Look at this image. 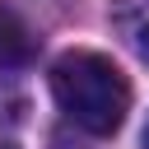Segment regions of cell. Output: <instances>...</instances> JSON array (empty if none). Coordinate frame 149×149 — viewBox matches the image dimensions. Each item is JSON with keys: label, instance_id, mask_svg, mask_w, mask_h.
Here are the masks:
<instances>
[{"label": "cell", "instance_id": "3957f363", "mask_svg": "<svg viewBox=\"0 0 149 149\" xmlns=\"http://www.w3.org/2000/svg\"><path fill=\"white\" fill-rule=\"evenodd\" d=\"M33 51H37L33 28H28L14 9H5V5H0V65H28V61H33Z\"/></svg>", "mask_w": 149, "mask_h": 149}, {"label": "cell", "instance_id": "277c9868", "mask_svg": "<svg viewBox=\"0 0 149 149\" xmlns=\"http://www.w3.org/2000/svg\"><path fill=\"white\" fill-rule=\"evenodd\" d=\"M144 149H149V121H144Z\"/></svg>", "mask_w": 149, "mask_h": 149}, {"label": "cell", "instance_id": "5b68a950", "mask_svg": "<svg viewBox=\"0 0 149 149\" xmlns=\"http://www.w3.org/2000/svg\"><path fill=\"white\" fill-rule=\"evenodd\" d=\"M0 149H9V144H0Z\"/></svg>", "mask_w": 149, "mask_h": 149}, {"label": "cell", "instance_id": "7a4b0ae2", "mask_svg": "<svg viewBox=\"0 0 149 149\" xmlns=\"http://www.w3.org/2000/svg\"><path fill=\"white\" fill-rule=\"evenodd\" d=\"M107 19H112L116 37L149 65V0H112Z\"/></svg>", "mask_w": 149, "mask_h": 149}, {"label": "cell", "instance_id": "6da1fadb", "mask_svg": "<svg viewBox=\"0 0 149 149\" xmlns=\"http://www.w3.org/2000/svg\"><path fill=\"white\" fill-rule=\"evenodd\" d=\"M51 98L56 107L88 135H112L130 112V84L121 65L102 51H65L51 65Z\"/></svg>", "mask_w": 149, "mask_h": 149}]
</instances>
